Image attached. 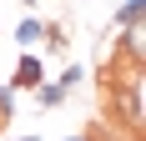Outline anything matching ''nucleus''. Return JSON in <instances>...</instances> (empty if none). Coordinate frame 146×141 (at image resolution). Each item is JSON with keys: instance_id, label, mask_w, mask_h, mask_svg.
<instances>
[{"instance_id": "obj_1", "label": "nucleus", "mask_w": 146, "mask_h": 141, "mask_svg": "<svg viewBox=\"0 0 146 141\" xmlns=\"http://www.w3.org/2000/svg\"><path fill=\"white\" fill-rule=\"evenodd\" d=\"M35 81H45V61H40V56H30V51H25V56L15 61V81H10V86H15V91H20V86L30 91Z\"/></svg>"}, {"instance_id": "obj_2", "label": "nucleus", "mask_w": 146, "mask_h": 141, "mask_svg": "<svg viewBox=\"0 0 146 141\" xmlns=\"http://www.w3.org/2000/svg\"><path fill=\"white\" fill-rule=\"evenodd\" d=\"M30 96H35V106H40V111H56V106H66V96H71V91H66L60 81H35V86H30Z\"/></svg>"}, {"instance_id": "obj_3", "label": "nucleus", "mask_w": 146, "mask_h": 141, "mask_svg": "<svg viewBox=\"0 0 146 141\" xmlns=\"http://www.w3.org/2000/svg\"><path fill=\"white\" fill-rule=\"evenodd\" d=\"M15 41L25 45V51H35V45L45 41V20H35V15H25V20L15 25Z\"/></svg>"}, {"instance_id": "obj_4", "label": "nucleus", "mask_w": 146, "mask_h": 141, "mask_svg": "<svg viewBox=\"0 0 146 141\" xmlns=\"http://www.w3.org/2000/svg\"><path fill=\"white\" fill-rule=\"evenodd\" d=\"M146 20V0H121V10H116V25L126 30V25H141Z\"/></svg>"}, {"instance_id": "obj_5", "label": "nucleus", "mask_w": 146, "mask_h": 141, "mask_svg": "<svg viewBox=\"0 0 146 141\" xmlns=\"http://www.w3.org/2000/svg\"><path fill=\"white\" fill-rule=\"evenodd\" d=\"M81 81H86V66H81V61H71V66L60 70V86H66V91H76Z\"/></svg>"}, {"instance_id": "obj_6", "label": "nucleus", "mask_w": 146, "mask_h": 141, "mask_svg": "<svg viewBox=\"0 0 146 141\" xmlns=\"http://www.w3.org/2000/svg\"><path fill=\"white\" fill-rule=\"evenodd\" d=\"M15 116V86H0V121Z\"/></svg>"}, {"instance_id": "obj_7", "label": "nucleus", "mask_w": 146, "mask_h": 141, "mask_svg": "<svg viewBox=\"0 0 146 141\" xmlns=\"http://www.w3.org/2000/svg\"><path fill=\"white\" fill-rule=\"evenodd\" d=\"M15 141H40V136H15Z\"/></svg>"}, {"instance_id": "obj_8", "label": "nucleus", "mask_w": 146, "mask_h": 141, "mask_svg": "<svg viewBox=\"0 0 146 141\" xmlns=\"http://www.w3.org/2000/svg\"><path fill=\"white\" fill-rule=\"evenodd\" d=\"M66 141H86V136H66Z\"/></svg>"}, {"instance_id": "obj_9", "label": "nucleus", "mask_w": 146, "mask_h": 141, "mask_svg": "<svg viewBox=\"0 0 146 141\" xmlns=\"http://www.w3.org/2000/svg\"><path fill=\"white\" fill-rule=\"evenodd\" d=\"M25 5H40V0H25Z\"/></svg>"}]
</instances>
